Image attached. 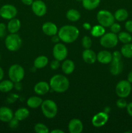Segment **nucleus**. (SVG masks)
Returning a JSON list of instances; mask_svg holds the SVG:
<instances>
[{
    "instance_id": "10",
    "label": "nucleus",
    "mask_w": 132,
    "mask_h": 133,
    "mask_svg": "<svg viewBox=\"0 0 132 133\" xmlns=\"http://www.w3.org/2000/svg\"><path fill=\"white\" fill-rule=\"evenodd\" d=\"M18 10L14 5L6 4L0 8V16L6 19H11L15 18Z\"/></svg>"
},
{
    "instance_id": "15",
    "label": "nucleus",
    "mask_w": 132,
    "mask_h": 133,
    "mask_svg": "<svg viewBox=\"0 0 132 133\" xmlns=\"http://www.w3.org/2000/svg\"><path fill=\"white\" fill-rule=\"evenodd\" d=\"M42 31L45 35L52 36L58 33V27L53 22H45L42 25Z\"/></svg>"
},
{
    "instance_id": "23",
    "label": "nucleus",
    "mask_w": 132,
    "mask_h": 133,
    "mask_svg": "<svg viewBox=\"0 0 132 133\" xmlns=\"http://www.w3.org/2000/svg\"><path fill=\"white\" fill-rule=\"evenodd\" d=\"M30 115L29 110L25 107L19 108L14 113V118L19 121H23L27 119Z\"/></svg>"
},
{
    "instance_id": "13",
    "label": "nucleus",
    "mask_w": 132,
    "mask_h": 133,
    "mask_svg": "<svg viewBox=\"0 0 132 133\" xmlns=\"http://www.w3.org/2000/svg\"><path fill=\"white\" fill-rule=\"evenodd\" d=\"M109 116L106 112H100L92 118V124L95 127H101L107 122Z\"/></svg>"
},
{
    "instance_id": "38",
    "label": "nucleus",
    "mask_w": 132,
    "mask_h": 133,
    "mask_svg": "<svg viewBox=\"0 0 132 133\" xmlns=\"http://www.w3.org/2000/svg\"><path fill=\"white\" fill-rule=\"evenodd\" d=\"M18 122H19V120H18L16 118H13L9 122V126H10V127L12 129L16 128V127L18 125Z\"/></svg>"
},
{
    "instance_id": "7",
    "label": "nucleus",
    "mask_w": 132,
    "mask_h": 133,
    "mask_svg": "<svg viewBox=\"0 0 132 133\" xmlns=\"http://www.w3.org/2000/svg\"><path fill=\"white\" fill-rule=\"evenodd\" d=\"M98 23L104 27H109L115 22L114 15L109 11L101 10L98 12L97 16Z\"/></svg>"
},
{
    "instance_id": "22",
    "label": "nucleus",
    "mask_w": 132,
    "mask_h": 133,
    "mask_svg": "<svg viewBox=\"0 0 132 133\" xmlns=\"http://www.w3.org/2000/svg\"><path fill=\"white\" fill-rule=\"evenodd\" d=\"M43 100L38 96H32L29 97L27 101V105L31 109H37L41 107Z\"/></svg>"
},
{
    "instance_id": "24",
    "label": "nucleus",
    "mask_w": 132,
    "mask_h": 133,
    "mask_svg": "<svg viewBox=\"0 0 132 133\" xmlns=\"http://www.w3.org/2000/svg\"><path fill=\"white\" fill-rule=\"evenodd\" d=\"M48 62L49 60L47 57L44 55H40L34 61V66L38 69L43 68L48 64Z\"/></svg>"
},
{
    "instance_id": "40",
    "label": "nucleus",
    "mask_w": 132,
    "mask_h": 133,
    "mask_svg": "<svg viewBox=\"0 0 132 133\" xmlns=\"http://www.w3.org/2000/svg\"><path fill=\"white\" fill-rule=\"evenodd\" d=\"M126 110L128 112V114L130 116L132 117V102L129 103L126 106Z\"/></svg>"
},
{
    "instance_id": "37",
    "label": "nucleus",
    "mask_w": 132,
    "mask_h": 133,
    "mask_svg": "<svg viewBox=\"0 0 132 133\" xmlns=\"http://www.w3.org/2000/svg\"><path fill=\"white\" fill-rule=\"evenodd\" d=\"M6 25L3 23H0V38H3L6 35Z\"/></svg>"
},
{
    "instance_id": "36",
    "label": "nucleus",
    "mask_w": 132,
    "mask_h": 133,
    "mask_svg": "<svg viewBox=\"0 0 132 133\" xmlns=\"http://www.w3.org/2000/svg\"><path fill=\"white\" fill-rule=\"evenodd\" d=\"M60 61H58L56 59H54L53 61H51L50 64V67L52 70H57L58 68L60 66Z\"/></svg>"
},
{
    "instance_id": "8",
    "label": "nucleus",
    "mask_w": 132,
    "mask_h": 133,
    "mask_svg": "<svg viewBox=\"0 0 132 133\" xmlns=\"http://www.w3.org/2000/svg\"><path fill=\"white\" fill-rule=\"evenodd\" d=\"M131 92V84L128 80H122L117 83L115 92L119 97L126 98Z\"/></svg>"
},
{
    "instance_id": "41",
    "label": "nucleus",
    "mask_w": 132,
    "mask_h": 133,
    "mask_svg": "<svg viewBox=\"0 0 132 133\" xmlns=\"http://www.w3.org/2000/svg\"><path fill=\"white\" fill-rule=\"evenodd\" d=\"M83 27H84V29L87 30V31H89V30L91 29L92 27L91 25V24L88 22H85V23H83Z\"/></svg>"
},
{
    "instance_id": "39",
    "label": "nucleus",
    "mask_w": 132,
    "mask_h": 133,
    "mask_svg": "<svg viewBox=\"0 0 132 133\" xmlns=\"http://www.w3.org/2000/svg\"><path fill=\"white\" fill-rule=\"evenodd\" d=\"M125 28L128 32L132 33V20H128L126 22Z\"/></svg>"
},
{
    "instance_id": "17",
    "label": "nucleus",
    "mask_w": 132,
    "mask_h": 133,
    "mask_svg": "<svg viewBox=\"0 0 132 133\" xmlns=\"http://www.w3.org/2000/svg\"><path fill=\"white\" fill-rule=\"evenodd\" d=\"M50 90V85L45 81L38 82L35 84L34 90L35 93L40 96H43L47 93Z\"/></svg>"
},
{
    "instance_id": "5",
    "label": "nucleus",
    "mask_w": 132,
    "mask_h": 133,
    "mask_svg": "<svg viewBox=\"0 0 132 133\" xmlns=\"http://www.w3.org/2000/svg\"><path fill=\"white\" fill-rule=\"evenodd\" d=\"M5 44L9 51H16L21 46V38L16 33H10L5 38Z\"/></svg>"
},
{
    "instance_id": "16",
    "label": "nucleus",
    "mask_w": 132,
    "mask_h": 133,
    "mask_svg": "<svg viewBox=\"0 0 132 133\" xmlns=\"http://www.w3.org/2000/svg\"><path fill=\"white\" fill-rule=\"evenodd\" d=\"M14 113L12 110L6 107L0 108V121L3 122H9L14 118Z\"/></svg>"
},
{
    "instance_id": "9",
    "label": "nucleus",
    "mask_w": 132,
    "mask_h": 133,
    "mask_svg": "<svg viewBox=\"0 0 132 133\" xmlns=\"http://www.w3.org/2000/svg\"><path fill=\"white\" fill-rule=\"evenodd\" d=\"M119 42L118 35L113 32H107L101 36L100 43L105 48H113L116 46Z\"/></svg>"
},
{
    "instance_id": "32",
    "label": "nucleus",
    "mask_w": 132,
    "mask_h": 133,
    "mask_svg": "<svg viewBox=\"0 0 132 133\" xmlns=\"http://www.w3.org/2000/svg\"><path fill=\"white\" fill-rule=\"evenodd\" d=\"M34 131L37 133H48L49 132V128L43 123H38L35 125Z\"/></svg>"
},
{
    "instance_id": "28",
    "label": "nucleus",
    "mask_w": 132,
    "mask_h": 133,
    "mask_svg": "<svg viewBox=\"0 0 132 133\" xmlns=\"http://www.w3.org/2000/svg\"><path fill=\"white\" fill-rule=\"evenodd\" d=\"M120 53L122 55L126 58H132V43H128L123 45L120 49Z\"/></svg>"
},
{
    "instance_id": "35",
    "label": "nucleus",
    "mask_w": 132,
    "mask_h": 133,
    "mask_svg": "<svg viewBox=\"0 0 132 133\" xmlns=\"http://www.w3.org/2000/svg\"><path fill=\"white\" fill-rule=\"evenodd\" d=\"M116 106H117L118 108L123 109H125V108H126V106H127V105H128V103H127L126 101L124 99V98H121V97H120V99L116 101Z\"/></svg>"
},
{
    "instance_id": "1",
    "label": "nucleus",
    "mask_w": 132,
    "mask_h": 133,
    "mask_svg": "<svg viewBox=\"0 0 132 133\" xmlns=\"http://www.w3.org/2000/svg\"><path fill=\"white\" fill-rule=\"evenodd\" d=\"M78 29L73 25H64L58 31V35L62 42L67 44L72 43L79 36Z\"/></svg>"
},
{
    "instance_id": "2",
    "label": "nucleus",
    "mask_w": 132,
    "mask_h": 133,
    "mask_svg": "<svg viewBox=\"0 0 132 133\" xmlns=\"http://www.w3.org/2000/svg\"><path fill=\"white\" fill-rule=\"evenodd\" d=\"M50 88L57 93L66 92L69 87V81L65 76L57 74L52 77L49 83Z\"/></svg>"
},
{
    "instance_id": "25",
    "label": "nucleus",
    "mask_w": 132,
    "mask_h": 133,
    "mask_svg": "<svg viewBox=\"0 0 132 133\" xmlns=\"http://www.w3.org/2000/svg\"><path fill=\"white\" fill-rule=\"evenodd\" d=\"M82 5L86 10H94L100 3V0H82Z\"/></svg>"
},
{
    "instance_id": "14",
    "label": "nucleus",
    "mask_w": 132,
    "mask_h": 133,
    "mask_svg": "<svg viewBox=\"0 0 132 133\" xmlns=\"http://www.w3.org/2000/svg\"><path fill=\"white\" fill-rule=\"evenodd\" d=\"M83 129V123L80 119H72L69 123L68 129L70 133H80L82 132Z\"/></svg>"
},
{
    "instance_id": "29",
    "label": "nucleus",
    "mask_w": 132,
    "mask_h": 133,
    "mask_svg": "<svg viewBox=\"0 0 132 133\" xmlns=\"http://www.w3.org/2000/svg\"><path fill=\"white\" fill-rule=\"evenodd\" d=\"M114 17L116 20L119 22H123L128 18V12L124 9H119L115 12Z\"/></svg>"
},
{
    "instance_id": "11",
    "label": "nucleus",
    "mask_w": 132,
    "mask_h": 133,
    "mask_svg": "<svg viewBox=\"0 0 132 133\" xmlns=\"http://www.w3.org/2000/svg\"><path fill=\"white\" fill-rule=\"evenodd\" d=\"M67 48L65 45L61 43H57L54 45L53 49V57L59 61H64L67 56Z\"/></svg>"
},
{
    "instance_id": "20",
    "label": "nucleus",
    "mask_w": 132,
    "mask_h": 133,
    "mask_svg": "<svg viewBox=\"0 0 132 133\" xmlns=\"http://www.w3.org/2000/svg\"><path fill=\"white\" fill-rule=\"evenodd\" d=\"M21 27V22L18 18L10 19L7 25V29L10 33H16Z\"/></svg>"
},
{
    "instance_id": "6",
    "label": "nucleus",
    "mask_w": 132,
    "mask_h": 133,
    "mask_svg": "<svg viewBox=\"0 0 132 133\" xmlns=\"http://www.w3.org/2000/svg\"><path fill=\"white\" fill-rule=\"evenodd\" d=\"M25 76V70L21 65L15 64L9 68V77L10 80L14 83H19Z\"/></svg>"
},
{
    "instance_id": "34",
    "label": "nucleus",
    "mask_w": 132,
    "mask_h": 133,
    "mask_svg": "<svg viewBox=\"0 0 132 133\" xmlns=\"http://www.w3.org/2000/svg\"><path fill=\"white\" fill-rule=\"evenodd\" d=\"M110 29H111V31L115 34L119 33L121 30V26L120 24L118 23H115L114 22L111 26H110Z\"/></svg>"
},
{
    "instance_id": "26",
    "label": "nucleus",
    "mask_w": 132,
    "mask_h": 133,
    "mask_svg": "<svg viewBox=\"0 0 132 133\" xmlns=\"http://www.w3.org/2000/svg\"><path fill=\"white\" fill-rule=\"evenodd\" d=\"M14 88V83L11 80H4L0 82V92L6 93Z\"/></svg>"
},
{
    "instance_id": "45",
    "label": "nucleus",
    "mask_w": 132,
    "mask_h": 133,
    "mask_svg": "<svg viewBox=\"0 0 132 133\" xmlns=\"http://www.w3.org/2000/svg\"><path fill=\"white\" fill-rule=\"evenodd\" d=\"M3 77H4L3 70V69L0 67V81L2 80L3 78Z\"/></svg>"
},
{
    "instance_id": "43",
    "label": "nucleus",
    "mask_w": 132,
    "mask_h": 133,
    "mask_svg": "<svg viewBox=\"0 0 132 133\" xmlns=\"http://www.w3.org/2000/svg\"><path fill=\"white\" fill-rule=\"evenodd\" d=\"M22 3L26 5H31L33 3L34 0H21Z\"/></svg>"
},
{
    "instance_id": "33",
    "label": "nucleus",
    "mask_w": 132,
    "mask_h": 133,
    "mask_svg": "<svg viewBox=\"0 0 132 133\" xmlns=\"http://www.w3.org/2000/svg\"><path fill=\"white\" fill-rule=\"evenodd\" d=\"M82 44L85 49H90L92 45V40L89 36H85L82 40Z\"/></svg>"
},
{
    "instance_id": "31",
    "label": "nucleus",
    "mask_w": 132,
    "mask_h": 133,
    "mask_svg": "<svg viewBox=\"0 0 132 133\" xmlns=\"http://www.w3.org/2000/svg\"><path fill=\"white\" fill-rule=\"evenodd\" d=\"M118 38L120 42L124 44L130 43L132 40V36L129 32H120L118 35Z\"/></svg>"
},
{
    "instance_id": "21",
    "label": "nucleus",
    "mask_w": 132,
    "mask_h": 133,
    "mask_svg": "<svg viewBox=\"0 0 132 133\" xmlns=\"http://www.w3.org/2000/svg\"><path fill=\"white\" fill-rule=\"evenodd\" d=\"M75 68V63L71 60H65L63 61V63L62 64V71L66 75L72 74L74 71Z\"/></svg>"
},
{
    "instance_id": "4",
    "label": "nucleus",
    "mask_w": 132,
    "mask_h": 133,
    "mask_svg": "<svg viewBox=\"0 0 132 133\" xmlns=\"http://www.w3.org/2000/svg\"><path fill=\"white\" fill-rule=\"evenodd\" d=\"M113 58L110 62V72L112 75H119L122 71L123 64L122 62V54L120 51H114L112 54Z\"/></svg>"
},
{
    "instance_id": "27",
    "label": "nucleus",
    "mask_w": 132,
    "mask_h": 133,
    "mask_svg": "<svg viewBox=\"0 0 132 133\" xmlns=\"http://www.w3.org/2000/svg\"><path fill=\"white\" fill-rule=\"evenodd\" d=\"M66 17L71 22H76L81 17L80 12L76 9H70L66 13Z\"/></svg>"
},
{
    "instance_id": "44",
    "label": "nucleus",
    "mask_w": 132,
    "mask_h": 133,
    "mask_svg": "<svg viewBox=\"0 0 132 133\" xmlns=\"http://www.w3.org/2000/svg\"><path fill=\"white\" fill-rule=\"evenodd\" d=\"M128 81L131 84L132 83V70L128 74Z\"/></svg>"
},
{
    "instance_id": "48",
    "label": "nucleus",
    "mask_w": 132,
    "mask_h": 133,
    "mask_svg": "<svg viewBox=\"0 0 132 133\" xmlns=\"http://www.w3.org/2000/svg\"><path fill=\"white\" fill-rule=\"evenodd\" d=\"M0 60H1V55H0Z\"/></svg>"
},
{
    "instance_id": "46",
    "label": "nucleus",
    "mask_w": 132,
    "mask_h": 133,
    "mask_svg": "<svg viewBox=\"0 0 132 133\" xmlns=\"http://www.w3.org/2000/svg\"><path fill=\"white\" fill-rule=\"evenodd\" d=\"M52 133H64L63 131L60 129H54L53 131H51Z\"/></svg>"
},
{
    "instance_id": "49",
    "label": "nucleus",
    "mask_w": 132,
    "mask_h": 133,
    "mask_svg": "<svg viewBox=\"0 0 132 133\" xmlns=\"http://www.w3.org/2000/svg\"><path fill=\"white\" fill-rule=\"evenodd\" d=\"M131 42H132V40H131Z\"/></svg>"
},
{
    "instance_id": "42",
    "label": "nucleus",
    "mask_w": 132,
    "mask_h": 133,
    "mask_svg": "<svg viewBox=\"0 0 132 133\" xmlns=\"http://www.w3.org/2000/svg\"><path fill=\"white\" fill-rule=\"evenodd\" d=\"M60 40L59 38V36H58V35H53V36H52V41L54 43H57L59 42V40Z\"/></svg>"
},
{
    "instance_id": "3",
    "label": "nucleus",
    "mask_w": 132,
    "mask_h": 133,
    "mask_svg": "<svg viewBox=\"0 0 132 133\" xmlns=\"http://www.w3.org/2000/svg\"><path fill=\"white\" fill-rule=\"evenodd\" d=\"M41 109L43 114L49 119L54 118L58 112L57 105L54 101L50 99L43 101L41 105Z\"/></svg>"
},
{
    "instance_id": "12",
    "label": "nucleus",
    "mask_w": 132,
    "mask_h": 133,
    "mask_svg": "<svg viewBox=\"0 0 132 133\" xmlns=\"http://www.w3.org/2000/svg\"><path fill=\"white\" fill-rule=\"evenodd\" d=\"M32 10L37 16H43L47 12V6L41 0H35L31 5Z\"/></svg>"
},
{
    "instance_id": "47",
    "label": "nucleus",
    "mask_w": 132,
    "mask_h": 133,
    "mask_svg": "<svg viewBox=\"0 0 132 133\" xmlns=\"http://www.w3.org/2000/svg\"><path fill=\"white\" fill-rule=\"evenodd\" d=\"M76 1H82V0H75Z\"/></svg>"
},
{
    "instance_id": "18",
    "label": "nucleus",
    "mask_w": 132,
    "mask_h": 133,
    "mask_svg": "<svg viewBox=\"0 0 132 133\" xmlns=\"http://www.w3.org/2000/svg\"><path fill=\"white\" fill-rule=\"evenodd\" d=\"M82 58L87 64H93L97 61V55L91 49H85L82 53Z\"/></svg>"
},
{
    "instance_id": "30",
    "label": "nucleus",
    "mask_w": 132,
    "mask_h": 133,
    "mask_svg": "<svg viewBox=\"0 0 132 133\" xmlns=\"http://www.w3.org/2000/svg\"><path fill=\"white\" fill-rule=\"evenodd\" d=\"M91 30V34L94 37H101L102 35H104L105 32H106L104 27L100 24L93 27Z\"/></svg>"
},
{
    "instance_id": "19",
    "label": "nucleus",
    "mask_w": 132,
    "mask_h": 133,
    "mask_svg": "<svg viewBox=\"0 0 132 133\" xmlns=\"http://www.w3.org/2000/svg\"><path fill=\"white\" fill-rule=\"evenodd\" d=\"M113 55L109 51L106 50L100 51L97 54V61L102 64H109L111 62Z\"/></svg>"
}]
</instances>
